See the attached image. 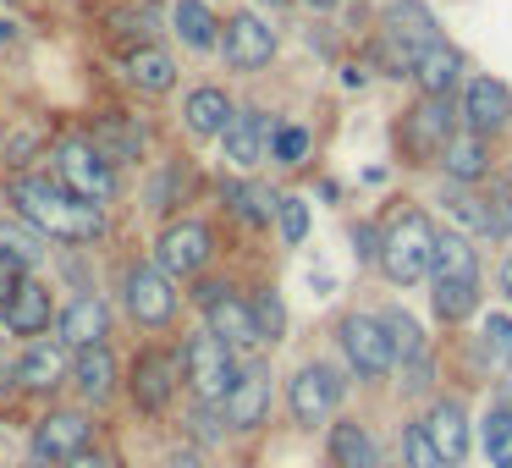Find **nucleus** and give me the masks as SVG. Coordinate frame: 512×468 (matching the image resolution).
<instances>
[{"mask_svg": "<svg viewBox=\"0 0 512 468\" xmlns=\"http://www.w3.org/2000/svg\"><path fill=\"white\" fill-rule=\"evenodd\" d=\"M12 204L39 237H67V243H89V237L105 232V215L94 199H78L72 188L61 182H45V177H17L12 182Z\"/></svg>", "mask_w": 512, "mask_h": 468, "instance_id": "f257e3e1", "label": "nucleus"}, {"mask_svg": "<svg viewBox=\"0 0 512 468\" xmlns=\"http://www.w3.org/2000/svg\"><path fill=\"white\" fill-rule=\"evenodd\" d=\"M430 254H435V226L424 221L419 210L397 215V221L386 226V237H380V270H386L391 281H424V270H430Z\"/></svg>", "mask_w": 512, "mask_h": 468, "instance_id": "f03ea898", "label": "nucleus"}, {"mask_svg": "<svg viewBox=\"0 0 512 468\" xmlns=\"http://www.w3.org/2000/svg\"><path fill=\"white\" fill-rule=\"evenodd\" d=\"M56 177H61V188H72L78 199H94V204L111 199V188H116L111 160H105L89 138H67V144L56 149Z\"/></svg>", "mask_w": 512, "mask_h": 468, "instance_id": "7ed1b4c3", "label": "nucleus"}, {"mask_svg": "<svg viewBox=\"0 0 512 468\" xmlns=\"http://www.w3.org/2000/svg\"><path fill=\"white\" fill-rule=\"evenodd\" d=\"M182 364H188V380H193V391H199L204 402H226V391H232V380H237V358H232V347H226L221 336L199 331L188 342V353H182Z\"/></svg>", "mask_w": 512, "mask_h": 468, "instance_id": "20e7f679", "label": "nucleus"}, {"mask_svg": "<svg viewBox=\"0 0 512 468\" xmlns=\"http://www.w3.org/2000/svg\"><path fill=\"white\" fill-rule=\"evenodd\" d=\"M342 353H347V364H353L364 380H380L391 364H397L386 325L369 320V314H347V320H342Z\"/></svg>", "mask_w": 512, "mask_h": 468, "instance_id": "39448f33", "label": "nucleus"}, {"mask_svg": "<svg viewBox=\"0 0 512 468\" xmlns=\"http://www.w3.org/2000/svg\"><path fill=\"white\" fill-rule=\"evenodd\" d=\"M127 309H133L138 325H166L177 314V292H171L166 270H155V265L127 270Z\"/></svg>", "mask_w": 512, "mask_h": 468, "instance_id": "423d86ee", "label": "nucleus"}, {"mask_svg": "<svg viewBox=\"0 0 512 468\" xmlns=\"http://www.w3.org/2000/svg\"><path fill=\"white\" fill-rule=\"evenodd\" d=\"M210 259V226L199 221H177L160 232V270L166 276H199Z\"/></svg>", "mask_w": 512, "mask_h": 468, "instance_id": "0eeeda50", "label": "nucleus"}, {"mask_svg": "<svg viewBox=\"0 0 512 468\" xmlns=\"http://www.w3.org/2000/svg\"><path fill=\"white\" fill-rule=\"evenodd\" d=\"M78 452H89V419H83V413H50V419L34 430V457L39 463L61 468Z\"/></svg>", "mask_w": 512, "mask_h": 468, "instance_id": "6e6552de", "label": "nucleus"}, {"mask_svg": "<svg viewBox=\"0 0 512 468\" xmlns=\"http://www.w3.org/2000/svg\"><path fill=\"white\" fill-rule=\"evenodd\" d=\"M336 397H342V380L325 364H309V369L292 375V419L298 424H325L336 408Z\"/></svg>", "mask_w": 512, "mask_h": 468, "instance_id": "1a4fd4ad", "label": "nucleus"}, {"mask_svg": "<svg viewBox=\"0 0 512 468\" xmlns=\"http://www.w3.org/2000/svg\"><path fill=\"white\" fill-rule=\"evenodd\" d=\"M270 413V375L265 369H237L232 391H226V424L232 430H254V424H265Z\"/></svg>", "mask_w": 512, "mask_h": 468, "instance_id": "9d476101", "label": "nucleus"}, {"mask_svg": "<svg viewBox=\"0 0 512 468\" xmlns=\"http://www.w3.org/2000/svg\"><path fill=\"white\" fill-rule=\"evenodd\" d=\"M221 50H226V61H232L237 72H254V67H265L270 56H276V34H270L259 17H232L226 23V39H221Z\"/></svg>", "mask_w": 512, "mask_h": 468, "instance_id": "9b49d317", "label": "nucleus"}, {"mask_svg": "<svg viewBox=\"0 0 512 468\" xmlns=\"http://www.w3.org/2000/svg\"><path fill=\"white\" fill-rule=\"evenodd\" d=\"M204 314H210V331L221 336L226 347H254V342H265V336H259V320H254V303L232 298V287L215 292V298L204 303Z\"/></svg>", "mask_w": 512, "mask_h": 468, "instance_id": "f8f14e48", "label": "nucleus"}, {"mask_svg": "<svg viewBox=\"0 0 512 468\" xmlns=\"http://www.w3.org/2000/svg\"><path fill=\"white\" fill-rule=\"evenodd\" d=\"M270 133H276V127H270V116L265 111H232V122H226V160H232V166H259V160H265V149H270Z\"/></svg>", "mask_w": 512, "mask_h": 468, "instance_id": "ddd939ff", "label": "nucleus"}, {"mask_svg": "<svg viewBox=\"0 0 512 468\" xmlns=\"http://www.w3.org/2000/svg\"><path fill=\"white\" fill-rule=\"evenodd\" d=\"M171 391H177V358L160 353V347H149V353L133 364V402L155 413V408L171 402Z\"/></svg>", "mask_w": 512, "mask_h": 468, "instance_id": "4468645a", "label": "nucleus"}, {"mask_svg": "<svg viewBox=\"0 0 512 468\" xmlns=\"http://www.w3.org/2000/svg\"><path fill=\"white\" fill-rule=\"evenodd\" d=\"M380 39H391V45H402V50H413L419 56L424 45H435V17H430V6L424 0H397L386 12V28H380Z\"/></svg>", "mask_w": 512, "mask_h": 468, "instance_id": "2eb2a0df", "label": "nucleus"}, {"mask_svg": "<svg viewBox=\"0 0 512 468\" xmlns=\"http://www.w3.org/2000/svg\"><path fill=\"white\" fill-rule=\"evenodd\" d=\"M386 336H391V353L402 358V386H424L430 380V358H424V336H419V325H413V314H402V309H386Z\"/></svg>", "mask_w": 512, "mask_h": 468, "instance_id": "dca6fc26", "label": "nucleus"}, {"mask_svg": "<svg viewBox=\"0 0 512 468\" xmlns=\"http://www.w3.org/2000/svg\"><path fill=\"white\" fill-rule=\"evenodd\" d=\"M463 116L474 133H496V127L512 122V94L496 78H474L468 83V100H463Z\"/></svg>", "mask_w": 512, "mask_h": 468, "instance_id": "f3484780", "label": "nucleus"}, {"mask_svg": "<svg viewBox=\"0 0 512 468\" xmlns=\"http://www.w3.org/2000/svg\"><path fill=\"white\" fill-rule=\"evenodd\" d=\"M424 435H430L435 452L446 457V468H457L468 457V419H463V408H457V402H435L430 419H424Z\"/></svg>", "mask_w": 512, "mask_h": 468, "instance_id": "a211bd4d", "label": "nucleus"}, {"mask_svg": "<svg viewBox=\"0 0 512 468\" xmlns=\"http://www.w3.org/2000/svg\"><path fill=\"white\" fill-rule=\"evenodd\" d=\"M105 331H111V309H105L100 298H78L67 309V320H61V347H100Z\"/></svg>", "mask_w": 512, "mask_h": 468, "instance_id": "6ab92c4d", "label": "nucleus"}, {"mask_svg": "<svg viewBox=\"0 0 512 468\" xmlns=\"http://www.w3.org/2000/svg\"><path fill=\"white\" fill-rule=\"evenodd\" d=\"M441 166H446V177H457V182H474V177H485L490 171V149H485V133H474V127H468V133H452L441 144Z\"/></svg>", "mask_w": 512, "mask_h": 468, "instance_id": "aec40b11", "label": "nucleus"}, {"mask_svg": "<svg viewBox=\"0 0 512 468\" xmlns=\"http://www.w3.org/2000/svg\"><path fill=\"white\" fill-rule=\"evenodd\" d=\"M413 78L424 83V94H446L457 78H463V56H457L446 39H435V45L419 50V61H413Z\"/></svg>", "mask_w": 512, "mask_h": 468, "instance_id": "412c9836", "label": "nucleus"}, {"mask_svg": "<svg viewBox=\"0 0 512 468\" xmlns=\"http://www.w3.org/2000/svg\"><path fill=\"white\" fill-rule=\"evenodd\" d=\"M6 325H12L17 336H39L50 325V287H39V281H23V287L12 292V303H6Z\"/></svg>", "mask_w": 512, "mask_h": 468, "instance_id": "4be33fe9", "label": "nucleus"}, {"mask_svg": "<svg viewBox=\"0 0 512 468\" xmlns=\"http://www.w3.org/2000/svg\"><path fill=\"white\" fill-rule=\"evenodd\" d=\"M61 375H67V347H61V342H34V347H28V358L17 364V380L34 386V391L61 386Z\"/></svg>", "mask_w": 512, "mask_h": 468, "instance_id": "5701e85b", "label": "nucleus"}, {"mask_svg": "<svg viewBox=\"0 0 512 468\" xmlns=\"http://www.w3.org/2000/svg\"><path fill=\"white\" fill-rule=\"evenodd\" d=\"M72 380H78V391H83L89 402H105V397H111V391H116V358L105 353V342H100V347H83Z\"/></svg>", "mask_w": 512, "mask_h": 468, "instance_id": "b1692460", "label": "nucleus"}, {"mask_svg": "<svg viewBox=\"0 0 512 468\" xmlns=\"http://www.w3.org/2000/svg\"><path fill=\"white\" fill-rule=\"evenodd\" d=\"M331 468H380V452L364 424H336L331 430Z\"/></svg>", "mask_w": 512, "mask_h": 468, "instance_id": "393cba45", "label": "nucleus"}, {"mask_svg": "<svg viewBox=\"0 0 512 468\" xmlns=\"http://www.w3.org/2000/svg\"><path fill=\"white\" fill-rule=\"evenodd\" d=\"M452 105H446V94H430V100H419V111H413V122H408V138L413 144H424V149H435V144H446L452 138Z\"/></svg>", "mask_w": 512, "mask_h": 468, "instance_id": "a878e982", "label": "nucleus"}, {"mask_svg": "<svg viewBox=\"0 0 512 468\" xmlns=\"http://www.w3.org/2000/svg\"><path fill=\"white\" fill-rule=\"evenodd\" d=\"M226 122H232V100L221 89H193L188 94V127L199 138H221Z\"/></svg>", "mask_w": 512, "mask_h": 468, "instance_id": "bb28decb", "label": "nucleus"}, {"mask_svg": "<svg viewBox=\"0 0 512 468\" xmlns=\"http://www.w3.org/2000/svg\"><path fill=\"white\" fill-rule=\"evenodd\" d=\"M127 78H133L144 94H166L171 83H177V61H171L166 50H133V61H127Z\"/></svg>", "mask_w": 512, "mask_h": 468, "instance_id": "cd10ccee", "label": "nucleus"}, {"mask_svg": "<svg viewBox=\"0 0 512 468\" xmlns=\"http://www.w3.org/2000/svg\"><path fill=\"white\" fill-rule=\"evenodd\" d=\"M430 276L435 281H452V276H474V248H468V237L457 232H435V254H430Z\"/></svg>", "mask_w": 512, "mask_h": 468, "instance_id": "c85d7f7f", "label": "nucleus"}, {"mask_svg": "<svg viewBox=\"0 0 512 468\" xmlns=\"http://www.w3.org/2000/svg\"><path fill=\"white\" fill-rule=\"evenodd\" d=\"M479 303V287L474 276H452V281H435V314L441 320H468Z\"/></svg>", "mask_w": 512, "mask_h": 468, "instance_id": "c756f323", "label": "nucleus"}, {"mask_svg": "<svg viewBox=\"0 0 512 468\" xmlns=\"http://www.w3.org/2000/svg\"><path fill=\"white\" fill-rule=\"evenodd\" d=\"M171 23H177V34L188 39L193 50H210L215 45V17H210L204 0H182L177 12H171Z\"/></svg>", "mask_w": 512, "mask_h": 468, "instance_id": "7c9ffc66", "label": "nucleus"}, {"mask_svg": "<svg viewBox=\"0 0 512 468\" xmlns=\"http://www.w3.org/2000/svg\"><path fill=\"white\" fill-rule=\"evenodd\" d=\"M226 204H232V210L243 215L248 226H265L270 215H276L281 199H276L270 188H248V182H232V188H226Z\"/></svg>", "mask_w": 512, "mask_h": 468, "instance_id": "2f4dec72", "label": "nucleus"}, {"mask_svg": "<svg viewBox=\"0 0 512 468\" xmlns=\"http://www.w3.org/2000/svg\"><path fill=\"white\" fill-rule=\"evenodd\" d=\"M89 144L100 149L105 160H133L138 149H144V133H138V127H122V122H100Z\"/></svg>", "mask_w": 512, "mask_h": 468, "instance_id": "473e14b6", "label": "nucleus"}, {"mask_svg": "<svg viewBox=\"0 0 512 468\" xmlns=\"http://www.w3.org/2000/svg\"><path fill=\"white\" fill-rule=\"evenodd\" d=\"M446 210H452L457 221L468 226V232H485V237H490V232H501V221L485 210V199H474V193H463V188L446 193Z\"/></svg>", "mask_w": 512, "mask_h": 468, "instance_id": "72a5a7b5", "label": "nucleus"}, {"mask_svg": "<svg viewBox=\"0 0 512 468\" xmlns=\"http://www.w3.org/2000/svg\"><path fill=\"white\" fill-rule=\"evenodd\" d=\"M0 254H12L17 265L28 270L39 254H45V237H39L34 226H6V221H0Z\"/></svg>", "mask_w": 512, "mask_h": 468, "instance_id": "f704fd0d", "label": "nucleus"}, {"mask_svg": "<svg viewBox=\"0 0 512 468\" xmlns=\"http://www.w3.org/2000/svg\"><path fill=\"white\" fill-rule=\"evenodd\" d=\"M402 457H408V468H446V457L435 452V441L424 435V419H413L408 430H402Z\"/></svg>", "mask_w": 512, "mask_h": 468, "instance_id": "c9c22d12", "label": "nucleus"}, {"mask_svg": "<svg viewBox=\"0 0 512 468\" xmlns=\"http://www.w3.org/2000/svg\"><path fill=\"white\" fill-rule=\"evenodd\" d=\"M485 452L496 468H512V413L507 408H496L485 419Z\"/></svg>", "mask_w": 512, "mask_h": 468, "instance_id": "e433bc0d", "label": "nucleus"}, {"mask_svg": "<svg viewBox=\"0 0 512 468\" xmlns=\"http://www.w3.org/2000/svg\"><path fill=\"white\" fill-rule=\"evenodd\" d=\"M485 353L496 369H507L512 375V314H490L485 320Z\"/></svg>", "mask_w": 512, "mask_h": 468, "instance_id": "4c0bfd02", "label": "nucleus"}, {"mask_svg": "<svg viewBox=\"0 0 512 468\" xmlns=\"http://www.w3.org/2000/svg\"><path fill=\"white\" fill-rule=\"evenodd\" d=\"M270 149H276L281 166H298V160L309 155V127H276V133H270Z\"/></svg>", "mask_w": 512, "mask_h": 468, "instance_id": "58836bf2", "label": "nucleus"}, {"mask_svg": "<svg viewBox=\"0 0 512 468\" xmlns=\"http://www.w3.org/2000/svg\"><path fill=\"white\" fill-rule=\"evenodd\" d=\"M254 320H259V336H265V342H276V336H281L287 314H281V298H276V292H265V298L254 303Z\"/></svg>", "mask_w": 512, "mask_h": 468, "instance_id": "ea45409f", "label": "nucleus"}, {"mask_svg": "<svg viewBox=\"0 0 512 468\" xmlns=\"http://www.w3.org/2000/svg\"><path fill=\"white\" fill-rule=\"evenodd\" d=\"M276 215H281V237H287V243H303V232H309V210H303L298 199H281Z\"/></svg>", "mask_w": 512, "mask_h": 468, "instance_id": "a19ab883", "label": "nucleus"}, {"mask_svg": "<svg viewBox=\"0 0 512 468\" xmlns=\"http://www.w3.org/2000/svg\"><path fill=\"white\" fill-rule=\"evenodd\" d=\"M23 287V265H17L12 254H0V309L12 303V292Z\"/></svg>", "mask_w": 512, "mask_h": 468, "instance_id": "79ce46f5", "label": "nucleus"}, {"mask_svg": "<svg viewBox=\"0 0 512 468\" xmlns=\"http://www.w3.org/2000/svg\"><path fill=\"white\" fill-rule=\"evenodd\" d=\"M67 468H105V457H100V452H78Z\"/></svg>", "mask_w": 512, "mask_h": 468, "instance_id": "37998d69", "label": "nucleus"}, {"mask_svg": "<svg viewBox=\"0 0 512 468\" xmlns=\"http://www.w3.org/2000/svg\"><path fill=\"white\" fill-rule=\"evenodd\" d=\"M171 468H199V457H193V452H171Z\"/></svg>", "mask_w": 512, "mask_h": 468, "instance_id": "c03bdc74", "label": "nucleus"}, {"mask_svg": "<svg viewBox=\"0 0 512 468\" xmlns=\"http://www.w3.org/2000/svg\"><path fill=\"white\" fill-rule=\"evenodd\" d=\"M12 34H17V28L6 23V17H0V45H6V39H12Z\"/></svg>", "mask_w": 512, "mask_h": 468, "instance_id": "a18cd8bd", "label": "nucleus"}, {"mask_svg": "<svg viewBox=\"0 0 512 468\" xmlns=\"http://www.w3.org/2000/svg\"><path fill=\"white\" fill-rule=\"evenodd\" d=\"M309 6H314V12H331V6H336V0H309Z\"/></svg>", "mask_w": 512, "mask_h": 468, "instance_id": "49530a36", "label": "nucleus"}, {"mask_svg": "<svg viewBox=\"0 0 512 468\" xmlns=\"http://www.w3.org/2000/svg\"><path fill=\"white\" fill-rule=\"evenodd\" d=\"M501 281H507V298H512V259H507V270H501Z\"/></svg>", "mask_w": 512, "mask_h": 468, "instance_id": "de8ad7c7", "label": "nucleus"}, {"mask_svg": "<svg viewBox=\"0 0 512 468\" xmlns=\"http://www.w3.org/2000/svg\"><path fill=\"white\" fill-rule=\"evenodd\" d=\"M270 6H276V0H270Z\"/></svg>", "mask_w": 512, "mask_h": 468, "instance_id": "09e8293b", "label": "nucleus"}]
</instances>
